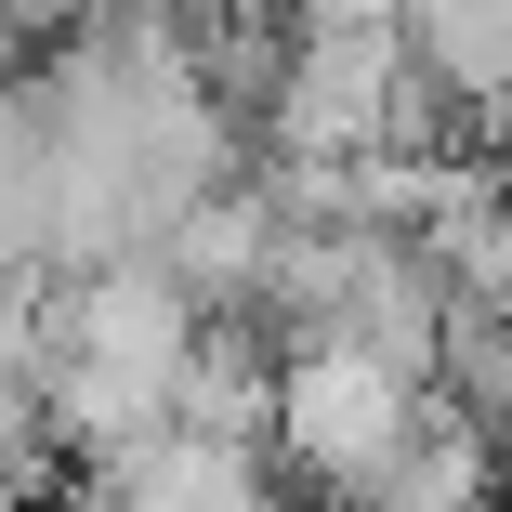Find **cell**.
Instances as JSON below:
<instances>
[{"label":"cell","mask_w":512,"mask_h":512,"mask_svg":"<svg viewBox=\"0 0 512 512\" xmlns=\"http://www.w3.org/2000/svg\"><path fill=\"white\" fill-rule=\"evenodd\" d=\"M407 421H421V381H381L355 355H276V421H263V460L289 486H316L329 512L407 447Z\"/></svg>","instance_id":"cell-1"},{"label":"cell","mask_w":512,"mask_h":512,"mask_svg":"<svg viewBox=\"0 0 512 512\" xmlns=\"http://www.w3.org/2000/svg\"><path fill=\"white\" fill-rule=\"evenodd\" d=\"M394 27L447 119V158H499L512 145V0H407Z\"/></svg>","instance_id":"cell-2"}]
</instances>
